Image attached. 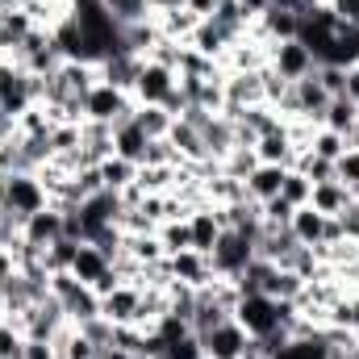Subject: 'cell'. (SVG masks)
<instances>
[{"label": "cell", "instance_id": "cell-1", "mask_svg": "<svg viewBox=\"0 0 359 359\" xmlns=\"http://www.w3.org/2000/svg\"><path fill=\"white\" fill-rule=\"evenodd\" d=\"M50 297L63 305V313H67L72 326H84L92 318H100V297H96V288L84 284V280H76L72 271H50Z\"/></svg>", "mask_w": 359, "mask_h": 359}, {"label": "cell", "instance_id": "cell-2", "mask_svg": "<svg viewBox=\"0 0 359 359\" xmlns=\"http://www.w3.org/2000/svg\"><path fill=\"white\" fill-rule=\"evenodd\" d=\"M134 96L121 88H113V84H104V80H96L92 92L84 96V121H100V126H121V121H130L134 117Z\"/></svg>", "mask_w": 359, "mask_h": 359}, {"label": "cell", "instance_id": "cell-3", "mask_svg": "<svg viewBox=\"0 0 359 359\" xmlns=\"http://www.w3.org/2000/svg\"><path fill=\"white\" fill-rule=\"evenodd\" d=\"M251 259H255V243H251L247 234H238V230H222L217 247L209 251L213 276H222V280H238Z\"/></svg>", "mask_w": 359, "mask_h": 359}, {"label": "cell", "instance_id": "cell-4", "mask_svg": "<svg viewBox=\"0 0 359 359\" xmlns=\"http://www.w3.org/2000/svg\"><path fill=\"white\" fill-rule=\"evenodd\" d=\"M13 326H17L25 339H34V343H55V339H59V330H63V326H72V322H67L63 305H59L55 297H46V301L29 305Z\"/></svg>", "mask_w": 359, "mask_h": 359}, {"label": "cell", "instance_id": "cell-5", "mask_svg": "<svg viewBox=\"0 0 359 359\" xmlns=\"http://www.w3.org/2000/svg\"><path fill=\"white\" fill-rule=\"evenodd\" d=\"M50 205V192L42 188L38 172H8V201L4 213H13L17 222H25L29 213H42Z\"/></svg>", "mask_w": 359, "mask_h": 359}, {"label": "cell", "instance_id": "cell-6", "mask_svg": "<svg viewBox=\"0 0 359 359\" xmlns=\"http://www.w3.org/2000/svg\"><path fill=\"white\" fill-rule=\"evenodd\" d=\"M34 104V76L13 59H0V117H21Z\"/></svg>", "mask_w": 359, "mask_h": 359}, {"label": "cell", "instance_id": "cell-7", "mask_svg": "<svg viewBox=\"0 0 359 359\" xmlns=\"http://www.w3.org/2000/svg\"><path fill=\"white\" fill-rule=\"evenodd\" d=\"M268 67L280 76V80L297 84V80H305V76L318 72V59H313V50H309L301 38H292V42H271Z\"/></svg>", "mask_w": 359, "mask_h": 359}, {"label": "cell", "instance_id": "cell-8", "mask_svg": "<svg viewBox=\"0 0 359 359\" xmlns=\"http://www.w3.org/2000/svg\"><path fill=\"white\" fill-rule=\"evenodd\" d=\"M247 34H255L259 42H292V38L301 34V8L268 4V8L251 21V29H247Z\"/></svg>", "mask_w": 359, "mask_h": 359}, {"label": "cell", "instance_id": "cell-9", "mask_svg": "<svg viewBox=\"0 0 359 359\" xmlns=\"http://www.w3.org/2000/svg\"><path fill=\"white\" fill-rule=\"evenodd\" d=\"M180 84V76L172 67H163V63H155V59H142V67H138V80H134V104H163L168 100V92Z\"/></svg>", "mask_w": 359, "mask_h": 359}, {"label": "cell", "instance_id": "cell-10", "mask_svg": "<svg viewBox=\"0 0 359 359\" xmlns=\"http://www.w3.org/2000/svg\"><path fill=\"white\" fill-rule=\"evenodd\" d=\"M251 104H268L264 100V72H226V109L222 113L234 121Z\"/></svg>", "mask_w": 359, "mask_h": 359}, {"label": "cell", "instance_id": "cell-11", "mask_svg": "<svg viewBox=\"0 0 359 359\" xmlns=\"http://www.w3.org/2000/svg\"><path fill=\"white\" fill-rule=\"evenodd\" d=\"M247 330L230 318V322H222L217 330H209V334H201V347H205V359H243L247 351Z\"/></svg>", "mask_w": 359, "mask_h": 359}, {"label": "cell", "instance_id": "cell-12", "mask_svg": "<svg viewBox=\"0 0 359 359\" xmlns=\"http://www.w3.org/2000/svg\"><path fill=\"white\" fill-rule=\"evenodd\" d=\"M55 238H63V209H59V205H46L42 213H29V217L21 222V243L46 251Z\"/></svg>", "mask_w": 359, "mask_h": 359}, {"label": "cell", "instance_id": "cell-13", "mask_svg": "<svg viewBox=\"0 0 359 359\" xmlns=\"http://www.w3.org/2000/svg\"><path fill=\"white\" fill-rule=\"evenodd\" d=\"M268 55H271V42H259L255 34H243V38L226 50L222 67H226V72H264V67H268Z\"/></svg>", "mask_w": 359, "mask_h": 359}, {"label": "cell", "instance_id": "cell-14", "mask_svg": "<svg viewBox=\"0 0 359 359\" xmlns=\"http://www.w3.org/2000/svg\"><path fill=\"white\" fill-rule=\"evenodd\" d=\"M163 264H168V276L180 280V284H188V288H205L213 280V264L201 251H180V255H168Z\"/></svg>", "mask_w": 359, "mask_h": 359}, {"label": "cell", "instance_id": "cell-15", "mask_svg": "<svg viewBox=\"0 0 359 359\" xmlns=\"http://www.w3.org/2000/svg\"><path fill=\"white\" fill-rule=\"evenodd\" d=\"M138 297H142V288H138V284H117L113 292H104V297H100V318H104V322H113V326H134Z\"/></svg>", "mask_w": 359, "mask_h": 359}, {"label": "cell", "instance_id": "cell-16", "mask_svg": "<svg viewBox=\"0 0 359 359\" xmlns=\"http://www.w3.org/2000/svg\"><path fill=\"white\" fill-rule=\"evenodd\" d=\"M288 230H292V238H297L301 247H322V243L330 238V217L318 213L313 205H301V209H292Z\"/></svg>", "mask_w": 359, "mask_h": 359}, {"label": "cell", "instance_id": "cell-17", "mask_svg": "<svg viewBox=\"0 0 359 359\" xmlns=\"http://www.w3.org/2000/svg\"><path fill=\"white\" fill-rule=\"evenodd\" d=\"M188 230H192V251H201V255H209L213 247H217V238H222V217H217V209L213 205H201V209H192L188 213Z\"/></svg>", "mask_w": 359, "mask_h": 359}, {"label": "cell", "instance_id": "cell-18", "mask_svg": "<svg viewBox=\"0 0 359 359\" xmlns=\"http://www.w3.org/2000/svg\"><path fill=\"white\" fill-rule=\"evenodd\" d=\"M309 205H313L318 213H326V217H343V213L355 205V192H351L347 184H339V180H326V184H313Z\"/></svg>", "mask_w": 359, "mask_h": 359}, {"label": "cell", "instance_id": "cell-19", "mask_svg": "<svg viewBox=\"0 0 359 359\" xmlns=\"http://www.w3.org/2000/svg\"><path fill=\"white\" fill-rule=\"evenodd\" d=\"M138 67H142V59H138V55H130V50H113V55L100 63V80H104V84H113V88H121V92H134Z\"/></svg>", "mask_w": 359, "mask_h": 359}, {"label": "cell", "instance_id": "cell-20", "mask_svg": "<svg viewBox=\"0 0 359 359\" xmlns=\"http://www.w3.org/2000/svg\"><path fill=\"white\" fill-rule=\"evenodd\" d=\"M168 142L176 147L180 163H205V159H209L201 130H196L192 121H184V117H176V121H172V134H168Z\"/></svg>", "mask_w": 359, "mask_h": 359}, {"label": "cell", "instance_id": "cell-21", "mask_svg": "<svg viewBox=\"0 0 359 359\" xmlns=\"http://www.w3.org/2000/svg\"><path fill=\"white\" fill-rule=\"evenodd\" d=\"M188 46H192L196 55H205V59L222 63V59H226V50L234 46V38H230L217 21H201V25H196V34L188 38Z\"/></svg>", "mask_w": 359, "mask_h": 359}, {"label": "cell", "instance_id": "cell-22", "mask_svg": "<svg viewBox=\"0 0 359 359\" xmlns=\"http://www.w3.org/2000/svg\"><path fill=\"white\" fill-rule=\"evenodd\" d=\"M255 159H259V163H276V168H292L297 147H292V138H288L284 126L271 130V134H264V138H255Z\"/></svg>", "mask_w": 359, "mask_h": 359}, {"label": "cell", "instance_id": "cell-23", "mask_svg": "<svg viewBox=\"0 0 359 359\" xmlns=\"http://www.w3.org/2000/svg\"><path fill=\"white\" fill-rule=\"evenodd\" d=\"M284 176H288V168L259 163L251 176L243 180V184H247V196H251L255 205H264V201H271V196H280V188H284Z\"/></svg>", "mask_w": 359, "mask_h": 359}, {"label": "cell", "instance_id": "cell-24", "mask_svg": "<svg viewBox=\"0 0 359 359\" xmlns=\"http://www.w3.org/2000/svg\"><path fill=\"white\" fill-rule=\"evenodd\" d=\"M147 134L138 130V121L130 117V121H121V126H113V155H121V159H130V163H138L142 168V159H147Z\"/></svg>", "mask_w": 359, "mask_h": 359}, {"label": "cell", "instance_id": "cell-25", "mask_svg": "<svg viewBox=\"0 0 359 359\" xmlns=\"http://www.w3.org/2000/svg\"><path fill=\"white\" fill-rule=\"evenodd\" d=\"M159 38H163L159 21H155V17H147V21H134V25H126V29H121V50H130V55L147 59V55L155 50V42H159Z\"/></svg>", "mask_w": 359, "mask_h": 359}, {"label": "cell", "instance_id": "cell-26", "mask_svg": "<svg viewBox=\"0 0 359 359\" xmlns=\"http://www.w3.org/2000/svg\"><path fill=\"white\" fill-rule=\"evenodd\" d=\"M96 172H100L104 192H126V188L138 180V163H130V159H121V155H109V159L96 163Z\"/></svg>", "mask_w": 359, "mask_h": 359}, {"label": "cell", "instance_id": "cell-27", "mask_svg": "<svg viewBox=\"0 0 359 359\" xmlns=\"http://www.w3.org/2000/svg\"><path fill=\"white\" fill-rule=\"evenodd\" d=\"M155 21H159L163 38H172V42H188V38L196 34V25H201V17L188 13L184 4H180V8H163V13H155Z\"/></svg>", "mask_w": 359, "mask_h": 359}, {"label": "cell", "instance_id": "cell-28", "mask_svg": "<svg viewBox=\"0 0 359 359\" xmlns=\"http://www.w3.org/2000/svg\"><path fill=\"white\" fill-rule=\"evenodd\" d=\"M355 121H359V104L355 100H347V96H330V104H326V113H322V126L334 130V134H343V138H351Z\"/></svg>", "mask_w": 359, "mask_h": 359}, {"label": "cell", "instance_id": "cell-29", "mask_svg": "<svg viewBox=\"0 0 359 359\" xmlns=\"http://www.w3.org/2000/svg\"><path fill=\"white\" fill-rule=\"evenodd\" d=\"M55 351H59V359H96L100 355V347L92 343L80 326H63L59 339H55Z\"/></svg>", "mask_w": 359, "mask_h": 359}, {"label": "cell", "instance_id": "cell-30", "mask_svg": "<svg viewBox=\"0 0 359 359\" xmlns=\"http://www.w3.org/2000/svg\"><path fill=\"white\" fill-rule=\"evenodd\" d=\"M126 251H130L142 268H155V264L168 259V251H163V243H159V230H155V234H126Z\"/></svg>", "mask_w": 359, "mask_h": 359}, {"label": "cell", "instance_id": "cell-31", "mask_svg": "<svg viewBox=\"0 0 359 359\" xmlns=\"http://www.w3.org/2000/svg\"><path fill=\"white\" fill-rule=\"evenodd\" d=\"M100 8L126 29V25H134V21H147V17H155V4L151 0H100Z\"/></svg>", "mask_w": 359, "mask_h": 359}, {"label": "cell", "instance_id": "cell-32", "mask_svg": "<svg viewBox=\"0 0 359 359\" xmlns=\"http://www.w3.org/2000/svg\"><path fill=\"white\" fill-rule=\"evenodd\" d=\"M104 271H109V259L100 255V247L80 243V251H76V264H72V276H76V280H84V284H96Z\"/></svg>", "mask_w": 359, "mask_h": 359}, {"label": "cell", "instance_id": "cell-33", "mask_svg": "<svg viewBox=\"0 0 359 359\" xmlns=\"http://www.w3.org/2000/svg\"><path fill=\"white\" fill-rule=\"evenodd\" d=\"M134 121H138V130H142L147 138H168L176 117H172L168 109H159V104H138V109H134Z\"/></svg>", "mask_w": 359, "mask_h": 359}, {"label": "cell", "instance_id": "cell-34", "mask_svg": "<svg viewBox=\"0 0 359 359\" xmlns=\"http://www.w3.org/2000/svg\"><path fill=\"white\" fill-rule=\"evenodd\" d=\"M180 180V163L176 168H138V188L147 192V196H163V192H172Z\"/></svg>", "mask_w": 359, "mask_h": 359}, {"label": "cell", "instance_id": "cell-35", "mask_svg": "<svg viewBox=\"0 0 359 359\" xmlns=\"http://www.w3.org/2000/svg\"><path fill=\"white\" fill-rule=\"evenodd\" d=\"M84 147V121H59L50 126V151L55 155H67V151H80ZM50 155V159H55Z\"/></svg>", "mask_w": 359, "mask_h": 359}, {"label": "cell", "instance_id": "cell-36", "mask_svg": "<svg viewBox=\"0 0 359 359\" xmlns=\"http://www.w3.org/2000/svg\"><path fill=\"white\" fill-rule=\"evenodd\" d=\"M159 243L168 255H180V251H192V230H188V217H172L159 226Z\"/></svg>", "mask_w": 359, "mask_h": 359}, {"label": "cell", "instance_id": "cell-37", "mask_svg": "<svg viewBox=\"0 0 359 359\" xmlns=\"http://www.w3.org/2000/svg\"><path fill=\"white\" fill-rule=\"evenodd\" d=\"M50 113H46V104H29L21 117H17V134L21 138H50Z\"/></svg>", "mask_w": 359, "mask_h": 359}, {"label": "cell", "instance_id": "cell-38", "mask_svg": "<svg viewBox=\"0 0 359 359\" xmlns=\"http://www.w3.org/2000/svg\"><path fill=\"white\" fill-rule=\"evenodd\" d=\"M347 147H351V142H347L343 134L326 130V126H318V130H313V142H309V151L322 155V159H330V163H339V159L347 155Z\"/></svg>", "mask_w": 359, "mask_h": 359}, {"label": "cell", "instance_id": "cell-39", "mask_svg": "<svg viewBox=\"0 0 359 359\" xmlns=\"http://www.w3.org/2000/svg\"><path fill=\"white\" fill-rule=\"evenodd\" d=\"M292 172H301L309 184H326V180H334V163L322 159V155H313V151H301L292 159Z\"/></svg>", "mask_w": 359, "mask_h": 359}, {"label": "cell", "instance_id": "cell-40", "mask_svg": "<svg viewBox=\"0 0 359 359\" xmlns=\"http://www.w3.org/2000/svg\"><path fill=\"white\" fill-rule=\"evenodd\" d=\"M76 251H80V243H76V238H55V243L42 251V264H46V271H72Z\"/></svg>", "mask_w": 359, "mask_h": 359}, {"label": "cell", "instance_id": "cell-41", "mask_svg": "<svg viewBox=\"0 0 359 359\" xmlns=\"http://www.w3.org/2000/svg\"><path fill=\"white\" fill-rule=\"evenodd\" d=\"M255 168H259V159H255V147H234V151L222 159V172H226V176H234V180H247Z\"/></svg>", "mask_w": 359, "mask_h": 359}, {"label": "cell", "instance_id": "cell-42", "mask_svg": "<svg viewBox=\"0 0 359 359\" xmlns=\"http://www.w3.org/2000/svg\"><path fill=\"white\" fill-rule=\"evenodd\" d=\"M280 196L292 205V209H301V205H309V196H313V184L301 176V172H292L288 168V176H284V188H280Z\"/></svg>", "mask_w": 359, "mask_h": 359}, {"label": "cell", "instance_id": "cell-43", "mask_svg": "<svg viewBox=\"0 0 359 359\" xmlns=\"http://www.w3.org/2000/svg\"><path fill=\"white\" fill-rule=\"evenodd\" d=\"M176 163H180V155H176V147H172L168 138H151V142H147L142 168H176Z\"/></svg>", "mask_w": 359, "mask_h": 359}, {"label": "cell", "instance_id": "cell-44", "mask_svg": "<svg viewBox=\"0 0 359 359\" xmlns=\"http://www.w3.org/2000/svg\"><path fill=\"white\" fill-rule=\"evenodd\" d=\"M318 84L330 92V96H347V67H330V63H318Z\"/></svg>", "mask_w": 359, "mask_h": 359}, {"label": "cell", "instance_id": "cell-45", "mask_svg": "<svg viewBox=\"0 0 359 359\" xmlns=\"http://www.w3.org/2000/svg\"><path fill=\"white\" fill-rule=\"evenodd\" d=\"M334 180H339V184H347V188L359 196V151H351V147H347V155L334 163Z\"/></svg>", "mask_w": 359, "mask_h": 359}, {"label": "cell", "instance_id": "cell-46", "mask_svg": "<svg viewBox=\"0 0 359 359\" xmlns=\"http://www.w3.org/2000/svg\"><path fill=\"white\" fill-rule=\"evenodd\" d=\"M259 213H264V226H288L292 222V205L284 201V196H271L259 205Z\"/></svg>", "mask_w": 359, "mask_h": 359}, {"label": "cell", "instance_id": "cell-47", "mask_svg": "<svg viewBox=\"0 0 359 359\" xmlns=\"http://www.w3.org/2000/svg\"><path fill=\"white\" fill-rule=\"evenodd\" d=\"M163 355H168V359H205V347H201V339H196V334H188V339L172 343Z\"/></svg>", "mask_w": 359, "mask_h": 359}, {"label": "cell", "instance_id": "cell-48", "mask_svg": "<svg viewBox=\"0 0 359 359\" xmlns=\"http://www.w3.org/2000/svg\"><path fill=\"white\" fill-rule=\"evenodd\" d=\"M326 8H330L339 21H347V25H359V0H326Z\"/></svg>", "mask_w": 359, "mask_h": 359}, {"label": "cell", "instance_id": "cell-49", "mask_svg": "<svg viewBox=\"0 0 359 359\" xmlns=\"http://www.w3.org/2000/svg\"><path fill=\"white\" fill-rule=\"evenodd\" d=\"M217 4H222V0H184V8H188V13H196L201 21H209V17L217 13Z\"/></svg>", "mask_w": 359, "mask_h": 359}, {"label": "cell", "instance_id": "cell-50", "mask_svg": "<svg viewBox=\"0 0 359 359\" xmlns=\"http://www.w3.org/2000/svg\"><path fill=\"white\" fill-rule=\"evenodd\" d=\"M96 359H138V355H130V351H121V347H100Z\"/></svg>", "mask_w": 359, "mask_h": 359}, {"label": "cell", "instance_id": "cell-51", "mask_svg": "<svg viewBox=\"0 0 359 359\" xmlns=\"http://www.w3.org/2000/svg\"><path fill=\"white\" fill-rule=\"evenodd\" d=\"M351 334L359 339V292H351Z\"/></svg>", "mask_w": 359, "mask_h": 359}, {"label": "cell", "instance_id": "cell-52", "mask_svg": "<svg viewBox=\"0 0 359 359\" xmlns=\"http://www.w3.org/2000/svg\"><path fill=\"white\" fill-rule=\"evenodd\" d=\"M268 4H284V8H301V0H268Z\"/></svg>", "mask_w": 359, "mask_h": 359}, {"label": "cell", "instance_id": "cell-53", "mask_svg": "<svg viewBox=\"0 0 359 359\" xmlns=\"http://www.w3.org/2000/svg\"><path fill=\"white\" fill-rule=\"evenodd\" d=\"M8 4H13V8H25V4H29V0H8Z\"/></svg>", "mask_w": 359, "mask_h": 359}, {"label": "cell", "instance_id": "cell-54", "mask_svg": "<svg viewBox=\"0 0 359 359\" xmlns=\"http://www.w3.org/2000/svg\"><path fill=\"white\" fill-rule=\"evenodd\" d=\"M147 359H168V355H147Z\"/></svg>", "mask_w": 359, "mask_h": 359}]
</instances>
